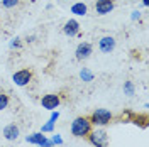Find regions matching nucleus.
Returning a JSON list of instances; mask_svg holds the SVG:
<instances>
[{"instance_id": "1", "label": "nucleus", "mask_w": 149, "mask_h": 147, "mask_svg": "<svg viewBox=\"0 0 149 147\" xmlns=\"http://www.w3.org/2000/svg\"><path fill=\"white\" fill-rule=\"evenodd\" d=\"M92 123H90V120L88 117H76V119L71 122V134H73L74 137H86L90 132H92Z\"/></svg>"}, {"instance_id": "2", "label": "nucleus", "mask_w": 149, "mask_h": 147, "mask_svg": "<svg viewBox=\"0 0 149 147\" xmlns=\"http://www.w3.org/2000/svg\"><path fill=\"white\" fill-rule=\"evenodd\" d=\"M112 119H113V115H112V112L107 110V108H97V110L88 117L90 123L95 125V127H105V125H109L112 122Z\"/></svg>"}, {"instance_id": "3", "label": "nucleus", "mask_w": 149, "mask_h": 147, "mask_svg": "<svg viewBox=\"0 0 149 147\" xmlns=\"http://www.w3.org/2000/svg\"><path fill=\"white\" fill-rule=\"evenodd\" d=\"M86 137H88V142L93 147H109V134L102 127H98V129H95V130L92 129V132Z\"/></svg>"}, {"instance_id": "4", "label": "nucleus", "mask_w": 149, "mask_h": 147, "mask_svg": "<svg viewBox=\"0 0 149 147\" xmlns=\"http://www.w3.org/2000/svg\"><path fill=\"white\" fill-rule=\"evenodd\" d=\"M26 142L31 146H39V147H53L54 144L51 142V139H47L42 132H34L26 137Z\"/></svg>"}, {"instance_id": "5", "label": "nucleus", "mask_w": 149, "mask_h": 147, "mask_svg": "<svg viewBox=\"0 0 149 147\" xmlns=\"http://www.w3.org/2000/svg\"><path fill=\"white\" fill-rule=\"evenodd\" d=\"M12 81L15 83L17 86H27L29 83L32 81V71L27 68H22L12 74Z\"/></svg>"}, {"instance_id": "6", "label": "nucleus", "mask_w": 149, "mask_h": 147, "mask_svg": "<svg viewBox=\"0 0 149 147\" xmlns=\"http://www.w3.org/2000/svg\"><path fill=\"white\" fill-rule=\"evenodd\" d=\"M59 103H61V98H59V95H56V93H47V95H44V96L41 98V107L46 108V110H49V112L58 110Z\"/></svg>"}, {"instance_id": "7", "label": "nucleus", "mask_w": 149, "mask_h": 147, "mask_svg": "<svg viewBox=\"0 0 149 147\" xmlns=\"http://www.w3.org/2000/svg\"><path fill=\"white\" fill-rule=\"evenodd\" d=\"M93 53V46L90 42H80L76 49H74V58L78 59V61H85V59H88Z\"/></svg>"}, {"instance_id": "8", "label": "nucleus", "mask_w": 149, "mask_h": 147, "mask_svg": "<svg viewBox=\"0 0 149 147\" xmlns=\"http://www.w3.org/2000/svg\"><path fill=\"white\" fill-rule=\"evenodd\" d=\"M115 44H117V41H115L113 36H103L98 41V49L102 51L103 54H110L112 51L115 49Z\"/></svg>"}, {"instance_id": "9", "label": "nucleus", "mask_w": 149, "mask_h": 147, "mask_svg": "<svg viewBox=\"0 0 149 147\" xmlns=\"http://www.w3.org/2000/svg\"><path fill=\"white\" fill-rule=\"evenodd\" d=\"M115 9V2L113 0H97L95 2V12L98 15H107Z\"/></svg>"}, {"instance_id": "10", "label": "nucleus", "mask_w": 149, "mask_h": 147, "mask_svg": "<svg viewBox=\"0 0 149 147\" xmlns=\"http://www.w3.org/2000/svg\"><path fill=\"white\" fill-rule=\"evenodd\" d=\"M63 34L68 37H74L80 34V22L76 19H70L66 20L65 26H63Z\"/></svg>"}, {"instance_id": "11", "label": "nucleus", "mask_w": 149, "mask_h": 147, "mask_svg": "<svg viewBox=\"0 0 149 147\" xmlns=\"http://www.w3.org/2000/svg\"><path fill=\"white\" fill-rule=\"evenodd\" d=\"M19 135H20V130L15 123H9V125H5V129H3V137L7 139V140H17Z\"/></svg>"}, {"instance_id": "12", "label": "nucleus", "mask_w": 149, "mask_h": 147, "mask_svg": "<svg viewBox=\"0 0 149 147\" xmlns=\"http://www.w3.org/2000/svg\"><path fill=\"white\" fill-rule=\"evenodd\" d=\"M70 10H71V14L76 15V17H83V15L88 14V7H86V3H83V2H76V3H73Z\"/></svg>"}, {"instance_id": "13", "label": "nucleus", "mask_w": 149, "mask_h": 147, "mask_svg": "<svg viewBox=\"0 0 149 147\" xmlns=\"http://www.w3.org/2000/svg\"><path fill=\"white\" fill-rule=\"evenodd\" d=\"M93 78H95V74H93L92 69H88V68H83L81 71H80V80L83 83H92Z\"/></svg>"}, {"instance_id": "14", "label": "nucleus", "mask_w": 149, "mask_h": 147, "mask_svg": "<svg viewBox=\"0 0 149 147\" xmlns=\"http://www.w3.org/2000/svg\"><path fill=\"white\" fill-rule=\"evenodd\" d=\"M134 93H136V86H134V83L132 81H124V95H127V96H134Z\"/></svg>"}, {"instance_id": "15", "label": "nucleus", "mask_w": 149, "mask_h": 147, "mask_svg": "<svg viewBox=\"0 0 149 147\" xmlns=\"http://www.w3.org/2000/svg\"><path fill=\"white\" fill-rule=\"evenodd\" d=\"M54 123L56 122H53V120H47L46 123H42L41 132H42V134H49V132H53V130H54Z\"/></svg>"}, {"instance_id": "16", "label": "nucleus", "mask_w": 149, "mask_h": 147, "mask_svg": "<svg viewBox=\"0 0 149 147\" xmlns=\"http://www.w3.org/2000/svg\"><path fill=\"white\" fill-rule=\"evenodd\" d=\"M9 101H10L9 95H5V93H2V92H0V112H2V110H5V108L9 107Z\"/></svg>"}, {"instance_id": "17", "label": "nucleus", "mask_w": 149, "mask_h": 147, "mask_svg": "<svg viewBox=\"0 0 149 147\" xmlns=\"http://www.w3.org/2000/svg\"><path fill=\"white\" fill-rule=\"evenodd\" d=\"M19 2L20 0H2V7L3 9H14L19 5Z\"/></svg>"}, {"instance_id": "18", "label": "nucleus", "mask_w": 149, "mask_h": 147, "mask_svg": "<svg viewBox=\"0 0 149 147\" xmlns=\"http://www.w3.org/2000/svg\"><path fill=\"white\" fill-rule=\"evenodd\" d=\"M20 46H22V42H20V37H14V39L9 42V47H10V49H19Z\"/></svg>"}, {"instance_id": "19", "label": "nucleus", "mask_w": 149, "mask_h": 147, "mask_svg": "<svg viewBox=\"0 0 149 147\" xmlns=\"http://www.w3.org/2000/svg\"><path fill=\"white\" fill-rule=\"evenodd\" d=\"M51 142H53L54 146H61V144H63V137H61L59 134H56V135L51 137Z\"/></svg>"}, {"instance_id": "20", "label": "nucleus", "mask_w": 149, "mask_h": 147, "mask_svg": "<svg viewBox=\"0 0 149 147\" xmlns=\"http://www.w3.org/2000/svg\"><path fill=\"white\" fill-rule=\"evenodd\" d=\"M141 15H142V14H141L139 10H134V12L130 14V19H132V20H139V19H141Z\"/></svg>"}, {"instance_id": "21", "label": "nucleus", "mask_w": 149, "mask_h": 147, "mask_svg": "<svg viewBox=\"0 0 149 147\" xmlns=\"http://www.w3.org/2000/svg\"><path fill=\"white\" fill-rule=\"evenodd\" d=\"M58 119H59V112H58V110H53V112H51V117H49V120L56 122Z\"/></svg>"}, {"instance_id": "22", "label": "nucleus", "mask_w": 149, "mask_h": 147, "mask_svg": "<svg viewBox=\"0 0 149 147\" xmlns=\"http://www.w3.org/2000/svg\"><path fill=\"white\" fill-rule=\"evenodd\" d=\"M142 5H144V7H148V5H149V0H142Z\"/></svg>"}, {"instance_id": "23", "label": "nucleus", "mask_w": 149, "mask_h": 147, "mask_svg": "<svg viewBox=\"0 0 149 147\" xmlns=\"http://www.w3.org/2000/svg\"><path fill=\"white\" fill-rule=\"evenodd\" d=\"M0 29H2V22H0Z\"/></svg>"}, {"instance_id": "24", "label": "nucleus", "mask_w": 149, "mask_h": 147, "mask_svg": "<svg viewBox=\"0 0 149 147\" xmlns=\"http://www.w3.org/2000/svg\"><path fill=\"white\" fill-rule=\"evenodd\" d=\"M34 147H39V146H34Z\"/></svg>"}]
</instances>
